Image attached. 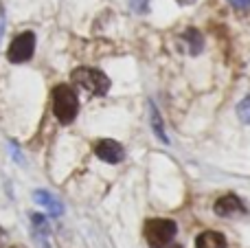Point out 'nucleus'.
<instances>
[{
  "mask_svg": "<svg viewBox=\"0 0 250 248\" xmlns=\"http://www.w3.org/2000/svg\"><path fill=\"white\" fill-rule=\"evenodd\" d=\"M53 112H55L57 121L62 125H68V123L75 121V117L79 112V99L77 92L70 86L60 83V86L53 88Z\"/></svg>",
  "mask_w": 250,
  "mask_h": 248,
  "instance_id": "nucleus-1",
  "label": "nucleus"
},
{
  "mask_svg": "<svg viewBox=\"0 0 250 248\" xmlns=\"http://www.w3.org/2000/svg\"><path fill=\"white\" fill-rule=\"evenodd\" d=\"M178 233V224L167 218H154L145 222V242L149 248H167Z\"/></svg>",
  "mask_w": 250,
  "mask_h": 248,
  "instance_id": "nucleus-2",
  "label": "nucleus"
},
{
  "mask_svg": "<svg viewBox=\"0 0 250 248\" xmlns=\"http://www.w3.org/2000/svg\"><path fill=\"white\" fill-rule=\"evenodd\" d=\"M73 82L92 95H105L110 90L108 75L101 73L99 68H77L73 73Z\"/></svg>",
  "mask_w": 250,
  "mask_h": 248,
  "instance_id": "nucleus-3",
  "label": "nucleus"
},
{
  "mask_svg": "<svg viewBox=\"0 0 250 248\" xmlns=\"http://www.w3.org/2000/svg\"><path fill=\"white\" fill-rule=\"evenodd\" d=\"M33 51H35V33L24 31V33L13 38L11 46L7 51V57L13 64H22V62H29L33 57Z\"/></svg>",
  "mask_w": 250,
  "mask_h": 248,
  "instance_id": "nucleus-4",
  "label": "nucleus"
},
{
  "mask_svg": "<svg viewBox=\"0 0 250 248\" xmlns=\"http://www.w3.org/2000/svg\"><path fill=\"white\" fill-rule=\"evenodd\" d=\"M92 149H95V154L101 158V161L110 163V165H117V163H121L125 158L123 145L119 143V141H114V139H99V141H95Z\"/></svg>",
  "mask_w": 250,
  "mask_h": 248,
  "instance_id": "nucleus-5",
  "label": "nucleus"
},
{
  "mask_svg": "<svg viewBox=\"0 0 250 248\" xmlns=\"http://www.w3.org/2000/svg\"><path fill=\"white\" fill-rule=\"evenodd\" d=\"M213 211H215L220 218H229V215H237V213H246V205L242 202V198L235 196V193H226V196L217 198L215 205H213Z\"/></svg>",
  "mask_w": 250,
  "mask_h": 248,
  "instance_id": "nucleus-6",
  "label": "nucleus"
},
{
  "mask_svg": "<svg viewBox=\"0 0 250 248\" xmlns=\"http://www.w3.org/2000/svg\"><path fill=\"white\" fill-rule=\"evenodd\" d=\"M31 227H33V240L40 248H48V235H51V228H48V220L42 213H31Z\"/></svg>",
  "mask_w": 250,
  "mask_h": 248,
  "instance_id": "nucleus-7",
  "label": "nucleus"
},
{
  "mask_svg": "<svg viewBox=\"0 0 250 248\" xmlns=\"http://www.w3.org/2000/svg\"><path fill=\"white\" fill-rule=\"evenodd\" d=\"M33 200L38 202V205H42L44 209L48 211V215H53V218H57V215L64 213V205H62V202L57 200L53 193L44 191V189H38V191L33 193Z\"/></svg>",
  "mask_w": 250,
  "mask_h": 248,
  "instance_id": "nucleus-8",
  "label": "nucleus"
},
{
  "mask_svg": "<svg viewBox=\"0 0 250 248\" xmlns=\"http://www.w3.org/2000/svg\"><path fill=\"white\" fill-rule=\"evenodd\" d=\"M195 248H226V237L217 231H204L195 237Z\"/></svg>",
  "mask_w": 250,
  "mask_h": 248,
  "instance_id": "nucleus-9",
  "label": "nucleus"
},
{
  "mask_svg": "<svg viewBox=\"0 0 250 248\" xmlns=\"http://www.w3.org/2000/svg\"><path fill=\"white\" fill-rule=\"evenodd\" d=\"M149 121H151V130H154V134L158 136V141L167 145V143H169V136H167V132H165L163 119H160L158 110H156V105L151 103V101H149Z\"/></svg>",
  "mask_w": 250,
  "mask_h": 248,
  "instance_id": "nucleus-10",
  "label": "nucleus"
},
{
  "mask_svg": "<svg viewBox=\"0 0 250 248\" xmlns=\"http://www.w3.org/2000/svg\"><path fill=\"white\" fill-rule=\"evenodd\" d=\"M182 38H185L187 42H189V53H191V55H198V53L202 51V46H204V38H202V33H200L198 29H187Z\"/></svg>",
  "mask_w": 250,
  "mask_h": 248,
  "instance_id": "nucleus-11",
  "label": "nucleus"
},
{
  "mask_svg": "<svg viewBox=\"0 0 250 248\" xmlns=\"http://www.w3.org/2000/svg\"><path fill=\"white\" fill-rule=\"evenodd\" d=\"M237 117H239V121H242L244 125H250V95L246 97V99L239 101V105H237Z\"/></svg>",
  "mask_w": 250,
  "mask_h": 248,
  "instance_id": "nucleus-12",
  "label": "nucleus"
},
{
  "mask_svg": "<svg viewBox=\"0 0 250 248\" xmlns=\"http://www.w3.org/2000/svg\"><path fill=\"white\" fill-rule=\"evenodd\" d=\"M147 2H149V0H129V7H132V11H136V13H145Z\"/></svg>",
  "mask_w": 250,
  "mask_h": 248,
  "instance_id": "nucleus-13",
  "label": "nucleus"
},
{
  "mask_svg": "<svg viewBox=\"0 0 250 248\" xmlns=\"http://www.w3.org/2000/svg\"><path fill=\"white\" fill-rule=\"evenodd\" d=\"M233 7H237V9H246V7H250V0H229Z\"/></svg>",
  "mask_w": 250,
  "mask_h": 248,
  "instance_id": "nucleus-14",
  "label": "nucleus"
},
{
  "mask_svg": "<svg viewBox=\"0 0 250 248\" xmlns=\"http://www.w3.org/2000/svg\"><path fill=\"white\" fill-rule=\"evenodd\" d=\"M11 152H13V158H16V163H22V156H20V149L16 147V143H11Z\"/></svg>",
  "mask_w": 250,
  "mask_h": 248,
  "instance_id": "nucleus-15",
  "label": "nucleus"
},
{
  "mask_svg": "<svg viewBox=\"0 0 250 248\" xmlns=\"http://www.w3.org/2000/svg\"><path fill=\"white\" fill-rule=\"evenodd\" d=\"M2 33H4V9L0 7V40H2Z\"/></svg>",
  "mask_w": 250,
  "mask_h": 248,
  "instance_id": "nucleus-16",
  "label": "nucleus"
},
{
  "mask_svg": "<svg viewBox=\"0 0 250 248\" xmlns=\"http://www.w3.org/2000/svg\"><path fill=\"white\" fill-rule=\"evenodd\" d=\"M176 2H178V4H193L195 0H176Z\"/></svg>",
  "mask_w": 250,
  "mask_h": 248,
  "instance_id": "nucleus-17",
  "label": "nucleus"
},
{
  "mask_svg": "<svg viewBox=\"0 0 250 248\" xmlns=\"http://www.w3.org/2000/svg\"><path fill=\"white\" fill-rule=\"evenodd\" d=\"M171 248H182V246H171Z\"/></svg>",
  "mask_w": 250,
  "mask_h": 248,
  "instance_id": "nucleus-18",
  "label": "nucleus"
}]
</instances>
